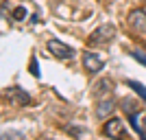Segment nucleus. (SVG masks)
I'll return each mask as SVG.
<instances>
[{
  "label": "nucleus",
  "instance_id": "1",
  "mask_svg": "<svg viewBox=\"0 0 146 140\" xmlns=\"http://www.w3.org/2000/svg\"><path fill=\"white\" fill-rule=\"evenodd\" d=\"M113 37H116V26L113 24H100V26H96V29L92 31L90 44L92 46H107Z\"/></svg>",
  "mask_w": 146,
  "mask_h": 140
},
{
  "label": "nucleus",
  "instance_id": "2",
  "mask_svg": "<svg viewBox=\"0 0 146 140\" xmlns=\"http://www.w3.org/2000/svg\"><path fill=\"white\" fill-rule=\"evenodd\" d=\"M127 20H129V26H131V31L135 35L146 37V11L144 9H133L127 15Z\"/></svg>",
  "mask_w": 146,
  "mask_h": 140
},
{
  "label": "nucleus",
  "instance_id": "3",
  "mask_svg": "<svg viewBox=\"0 0 146 140\" xmlns=\"http://www.w3.org/2000/svg\"><path fill=\"white\" fill-rule=\"evenodd\" d=\"M105 136L107 138H113V140H124L127 138V127H124V123L120 121V118H107V123H105L103 127Z\"/></svg>",
  "mask_w": 146,
  "mask_h": 140
},
{
  "label": "nucleus",
  "instance_id": "4",
  "mask_svg": "<svg viewBox=\"0 0 146 140\" xmlns=\"http://www.w3.org/2000/svg\"><path fill=\"white\" fill-rule=\"evenodd\" d=\"M83 68L87 72H100L105 68V59L94 50H87V53H83Z\"/></svg>",
  "mask_w": 146,
  "mask_h": 140
},
{
  "label": "nucleus",
  "instance_id": "5",
  "mask_svg": "<svg viewBox=\"0 0 146 140\" xmlns=\"http://www.w3.org/2000/svg\"><path fill=\"white\" fill-rule=\"evenodd\" d=\"M48 53H52L57 59H72L74 57V48L59 42V40H50L48 42Z\"/></svg>",
  "mask_w": 146,
  "mask_h": 140
},
{
  "label": "nucleus",
  "instance_id": "6",
  "mask_svg": "<svg viewBox=\"0 0 146 140\" xmlns=\"http://www.w3.org/2000/svg\"><path fill=\"white\" fill-rule=\"evenodd\" d=\"M7 96H9V101H11L13 105H18V107L31 105V96L22 90V88H18V85H11V88L7 90Z\"/></svg>",
  "mask_w": 146,
  "mask_h": 140
},
{
  "label": "nucleus",
  "instance_id": "7",
  "mask_svg": "<svg viewBox=\"0 0 146 140\" xmlns=\"http://www.w3.org/2000/svg\"><path fill=\"white\" fill-rule=\"evenodd\" d=\"M116 110V103H113V98H103L100 103L96 105V118L105 121V118H109Z\"/></svg>",
  "mask_w": 146,
  "mask_h": 140
},
{
  "label": "nucleus",
  "instance_id": "8",
  "mask_svg": "<svg viewBox=\"0 0 146 140\" xmlns=\"http://www.w3.org/2000/svg\"><path fill=\"white\" fill-rule=\"evenodd\" d=\"M111 88H113V81H111V79H103L100 83H96V94H98V96H103V94L111 92Z\"/></svg>",
  "mask_w": 146,
  "mask_h": 140
},
{
  "label": "nucleus",
  "instance_id": "9",
  "mask_svg": "<svg viewBox=\"0 0 146 140\" xmlns=\"http://www.w3.org/2000/svg\"><path fill=\"white\" fill-rule=\"evenodd\" d=\"M127 85H129V88H131V90L135 92V94H140V96L146 101V88L140 83V81H131V79H129V81H127Z\"/></svg>",
  "mask_w": 146,
  "mask_h": 140
},
{
  "label": "nucleus",
  "instance_id": "10",
  "mask_svg": "<svg viewBox=\"0 0 146 140\" xmlns=\"http://www.w3.org/2000/svg\"><path fill=\"white\" fill-rule=\"evenodd\" d=\"M124 110H127V114L131 116V114H137V101H131V98H124Z\"/></svg>",
  "mask_w": 146,
  "mask_h": 140
},
{
  "label": "nucleus",
  "instance_id": "11",
  "mask_svg": "<svg viewBox=\"0 0 146 140\" xmlns=\"http://www.w3.org/2000/svg\"><path fill=\"white\" fill-rule=\"evenodd\" d=\"M66 129H68V134H72L74 138H83V136L87 134V131H85L83 127H74V125H68Z\"/></svg>",
  "mask_w": 146,
  "mask_h": 140
},
{
  "label": "nucleus",
  "instance_id": "12",
  "mask_svg": "<svg viewBox=\"0 0 146 140\" xmlns=\"http://www.w3.org/2000/svg\"><path fill=\"white\" fill-rule=\"evenodd\" d=\"M131 57H133V59H137V61L142 64V66H146V53H144V50L133 48V50H131Z\"/></svg>",
  "mask_w": 146,
  "mask_h": 140
},
{
  "label": "nucleus",
  "instance_id": "13",
  "mask_svg": "<svg viewBox=\"0 0 146 140\" xmlns=\"http://www.w3.org/2000/svg\"><path fill=\"white\" fill-rule=\"evenodd\" d=\"M13 20H18V22L26 20V9H24V7H18V9L13 11Z\"/></svg>",
  "mask_w": 146,
  "mask_h": 140
},
{
  "label": "nucleus",
  "instance_id": "14",
  "mask_svg": "<svg viewBox=\"0 0 146 140\" xmlns=\"http://www.w3.org/2000/svg\"><path fill=\"white\" fill-rule=\"evenodd\" d=\"M31 74L39 77V66H37V57H31Z\"/></svg>",
  "mask_w": 146,
  "mask_h": 140
},
{
  "label": "nucleus",
  "instance_id": "15",
  "mask_svg": "<svg viewBox=\"0 0 146 140\" xmlns=\"http://www.w3.org/2000/svg\"><path fill=\"white\" fill-rule=\"evenodd\" d=\"M44 140H52V138H44Z\"/></svg>",
  "mask_w": 146,
  "mask_h": 140
},
{
  "label": "nucleus",
  "instance_id": "16",
  "mask_svg": "<svg viewBox=\"0 0 146 140\" xmlns=\"http://www.w3.org/2000/svg\"><path fill=\"white\" fill-rule=\"evenodd\" d=\"M137 2H142V0H137Z\"/></svg>",
  "mask_w": 146,
  "mask_h": 140
},
{
  "label": "nucleus",
  "instance_id": "17",
  "mask_svg": "<svg viewBox=\"0 0 146 140\" xmlns=\"http://www.w3.org/2000/svg\"><path fill=\"white\" fill-rule=\"evenodd\" d=\"M22 140H26V138H22Z\"/></svg>",
  "mask_w": 146,
  "mask_h": 140
}]
</instances>
